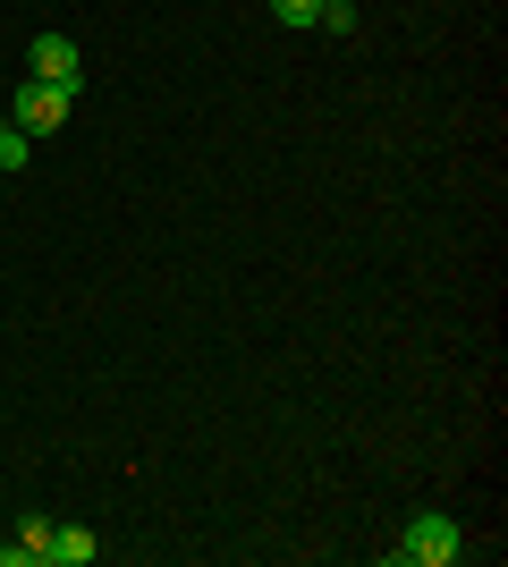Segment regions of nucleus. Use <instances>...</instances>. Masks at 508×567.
Instances as JSON below:
<instances>
[{
	"instance_id": "f257e3e1",
	"label": "nucleus",
	"mask_w": 508,
	"mask_h": 567,
	"mask_svg": "<svg viewBox=\"0 0 508 567\" xmlns=\"http://www.w3.org/2000/svg\"><path fill=\"white\" fill-rule=\"evenodd\" d=\"M458 550H466L458 517H440V508H424V517H407V534H398V550H390V559H398V567H449Z\"/></svg>"
},
{
	"instance_id": "f03ea898",
	"label": "nucleus",
	"mask_w": 508,
	"mask_h": 567,
	"mask_svg": "<svg viewBox=\"0 0 508 567\" xmlns=\"http://www.w3.org/2000/svg\"><path fill=\"white\" fill-rule=\"evenodd\" d=\"M69 111H76L69 85H43V76H25V85H18V111H9V118H18L25 136H51V127H69Z\"/></svg>"
},
{
	"instance_id": "7ed1b4c3",
	"label": "nucleus",
	"mask_w": 508,
	"mask_h": 567,
	"mask_svg": "<svg viewBox=\"0 0 508 567\" xmlns=\"http://www.w3.org/2000/svg\"><path fill=\"white\" fill-rule=\"evenodd\" d=\"M25 69L43 76V85H69V94H85V60H76L69 34H34V43H25Z\"/></svg>"
},
{
	"instance_id": "20e7f679",
	"label": "nucleus",
	"mask_w": 508,
	"mask_h": 567,
	"mask_svg": "<svg viewBox=\"0 0 508 567\" xmlns=\"http://www.w3.org/2000/svg\"><path fill=\"white\" fill-rule=\"evenodd\" d=\"M43 559H60V567H85V559H94V534H85V525H51Z\"/></svg>"
},
{
	"instance_id": "39448f33",
	"label": "nucleus",
	"mask_w": 508,
	"mask_h": 567,
	"mask_svg": "<svg viewBox=\"0 0 508 567\" xmlns=\"http://www.w3.org/2000/svg\"><path fill=\"white\" fill-rule=\"evenodd\" d=\"M34 162V144H25V127L18 118H0V169H25Z\"/></svg>"
},
{
	"instance_id": "423d86ee",
	"label": "nucleus",
	"mask_w": 508,
	"mask_h": 567,
	"mask_svg": "<svg viewBox=\"0 0 508 567\" xmlns=\"http://www.w3.org/2000/svg\"><path fill=\"white\" fill-rule=\"evenodd\" d=\"M322 34H356V0H322Z\"/></svg>"
},
{
	"instance_id": "0eeeda50",
	"label": "nucleus",
	"mask_w": 508,
	"mask_h": 567,
	"mask_svg": "<svg viewBox=\"0 0 508 567\" xmlns=\"http://www.w3.org/2000/svg\"><path fill=\"white\" fill-rule=\"evenodd\" d=\"M271 18H280V25H314L322 0H271Z\"/></svg>"
}]
</instances>
